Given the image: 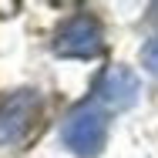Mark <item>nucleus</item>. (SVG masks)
<instances>
[{
  "label": "nucleus",
  "mask_w": 158,
  "mask_h": 158,
  "mask_svg": "<svg viewBox=\"0 0 158 158\" xmlns=\"http://www.w3.org/2000/svg\"><path fill=\"white\" fill-rule=\"evenodd\" d=\"M61 141L74 152L77 158H94L101 155L104 141H108V114L94 104H81L74 108L61 125Z\"/></svg>",
  "instance_id": "obj_1"
},
{
  "label": "nucleus",
  "mask_w": 158,
  "mask_h": 158,
  "mask_svg": "<svg viewBox=\"0 0 158 158\" xmlns=\"http://www.w3.org/2000/svg\"><path fill=\"white\" fill-rule=\"evenodd\" d=\"M101 47H104V37L94 17H71L67 24H61L54 37V51L61 57H94L101 54Z\"/></svg>",
  "instance_id": "obj_2"
},
{
  "label": "nucleus",
  "mask_w": 158,
  "mask_h": 158,
  "mask_svg": "<svg viewBox=\"0 0 158 158\" xmlns=\"http://www.w3.org/2000/svg\"><path fill=\"white\" fill-rule=\"evenodd\" d=\"M37 108H40V98L31 88H20L7 101H0V145H17L31 131Z\"/></svg>",
  "instance_id": "obj_3"
},
{
  "label": "nucleus",
  "mask_w": 158,
  "mask_h": 158,
  "mask_svg": "<svg viewBox=\"0 0 158 158\" xmlns=\"http://www.w3.org/2000/svg\"><path fill=\"white\" fill-rule=\"evenodd\" d=\"M138 91H141L138 74H135L131 67H125V64L108 67V71L101 74V81H98V98H101L108 108H114V111H128V108L138 101Z\"/></svg>",
  "instance_id": "obj_4"
},
{
  "label": "nucleus",
  "mask_w": 158,
  "mask_h": 158,
  "mask_svg": "<svg viewBox=\"0 0 158 158\" xmlns=\"http://www.w3.org/2000/svg\"><path fill=\"white\" fill-rule=\"evenodd\" d=\"M141 64H145L148 74H155V77H158V34H155V37H148V40L141 44Z\"/></svg>",
  "instance_id": "obj_5"
}]
</instances>
